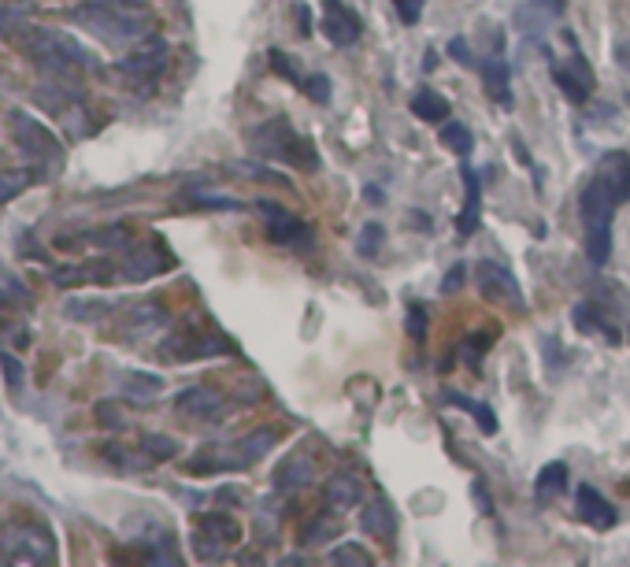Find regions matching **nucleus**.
<instances>
[{"mask_svg":"<svg viewBox=\"0 0 630 567\" xmlns=\"http://www.w3.org/2000/svg\"><path fill=\"white\" fill-rule=\"evenodd\" d=\"M216 352H230V346L219 334H194V330L167 338L164 346V357L171 360H197V357H216Z\"/></svg>","mask_w":630,"mask_h":567,"instance_id":"obj_16","label":"nucleus"},{"mask_svg":"<svg viewBox=\"0 0 630 567\" xmlns=\"http://www.w3.org/2000/svg\"><path fill=\"white\" fill-rule=\"evenodd\" d=\"M464 275H467V267L464 264H456L453 271L445 275V282H442V293H456L464 286Z\"/></svg>","mask_w":630,"mask_h":567,"instance_id":"obj_42","label":"nucleus"},{"mask_svg":"<svg viewBox=\"0 0 630 567\" xmlns=\"http://www.w3.org/2000/svg\"><path fill=\"white\" fill-rule=\"evenodd\" d=\"M382 238H386V230H382V223H364V230H360V241H357L360 256H368V260H375L379 249H382Z\"/></svg>","mask_w":630,"mask_h":567,"instance_id":"obj_33","label":"nucleus"},{"mask_svg":"<svg viewBox=\"0 0 630 567\" xmlns=\"http://www.w3.org/2000/svg\"><path fill=\"white\" fill-rule=\"evenodd\" d=\"M564 0H527L516 12V27L523 30H546L552 19H560Z\"/></svg>","mask_w":630,"mask_h":567,"instance_id":"obj_21","label":"nucleus"},{"mask_svg":"<svg viewBox=\"0 0 630 567\" xmlns=\"http://www.w3.org/2000/svg\"><path fill=\"white\" fill-rule=\"evenodd\" d=\"M159 390H164V382H159L156 374H145V371L123 374V398L134 404H153Z\"/></svg>","mask_w":630,"mask_h":567,"instance_id":"obj_25","label":"nucleus"},{"mask_svg":"<svg viewBox=\"0 0 630 567\" xmlns=\"http://www.w3.org/2000/svg\"><path fill=\"white\" fill-rule=\"evenodd\" d=\"M330 564H352V567H371L375 560H371V556L360 549V545H352V542H345V545H338L334 553H330Z\"/></svg>","mask_w":630,"mask_h":567,"instance_id":"obj_34","label":"nucleus"},{"mask_svg":"<svg viewBox=\"0 0 630 567\" xmlns=\"http://www.w3.org/2000/svg\"><path fill=\"white\" fill-rule=\"evenodd\" d=\"M323 34H327L330 45L349 49V45H357L360 34H364V23H360V16L352 12L345 0H327L323 4Z\"/></svg>","mask_w":630,"mask_h":567,"instance_id":"obj_12","label":"nucleus"},{"mask_svg":"<svg viewBox=\"0 0 630 567\" xmlns=\"http://www.w3.org/2000/svg\"><path fill=\"white\" fill-rule=\"evenodd\" d=\"M397 4V16H401V23L404 27H415L420 23V16H423V0H393Z\"/></svg>","mask_w":630,"mask_h":567,"instance_id":"obj_40","label":"nucleus"},{"mask_svg":"<svg viewBox=\"0 0 630 567\" xmlns=\"http://www.w3.org/2000/svg\"><path fill=\"white\" fill-rule=\"evenodd\" d=\"M575 327L579 330H586V334H597V330H601V334L612 341V346H619V327L612 323V319H605V312L601 308H593V305H579L575 308Z\"/></svg>","mask_w":630,"mask_h":567,"instance_id":"obj_26","label":"nucleus"},{"mask_svg":"<svg viewBox=\"0 0 630 567\" xmlns=\"http://www.w3.org/2000/svg\"><path fill=\"white\" fill-rule=\"evenodd\" d=\"M238 538H241V527L230 516H219V512L200 516L194 523V545H197L200 560H219V556L227 553V545L238 542Z\"/></svg>","mask_w":630,"mask_h":567,"instance_id":"obj_10","label":"nucleus"},{"mask_svg":"<svg viewBox=\"0 0 630 567\" xmlns=\"http://www.w3.org/2000/svg\"><path fill=\"white\" fill-rule=\"evenodd\" d=\"M301 90H304L316 104H327V101H330V82H327V74H304V79H301Z\"/></svg>","mask_w":630,"mask_h":567,"instance_id":"obj_35","label":"nucleus"},{"mask_svg":"<svg viewBox=\"0 0 630 567\" xmlns=\"http://www.w3.org/2000/svg\"><path fill=\"white\" fill-rule=\"evenodd\" d=\"M8 120H12V137H16L19 153H23L27 164L38 171V178L60 175L63 159H68V156H63L60 137L52 134L45 123H38L34 115H27V112H12Z\"/></svg>","mask_w":630,"mask_h":567,"instance_id":"obj_4","label":"nucleus"},{"mask_svg":"<svg viewBox=\"0 0 630 567\" xmlns=\"http://www.w3.org/2000/svg\"><path fill=\"white\" fill-rule=\"evenodd\" d=\"M4 560L8 564H49L56 560L52 534L41 523H12L4 530Z\"/></svg>","mask_w":630,"mask_h":567,"instance_id":"obj_7","label":"nucleus"},{"mask_svg":"<svg viewBox=\"0 0 630 567\" xmlns=\"http://www.w3.org/2000/svg\"><path fill=\"white\" fill-rule=\"evenodd\" d=\"M442 145L448 148V153H456V156H472L475 137H472V131H467L464 123H453V120H448V123L442 126Z\"/></svg>","mask_w":630,"mask_h":567,"instance_id":"obj_30","label":"nucleus"},{"mask_svg":"<svg viewBox=\"0 0 630 567\" xmlns=\"http://www.w3.org/2000/svg\"><path fill=\"white\" fill-rule=\"evenodd\" d=\"M552 79H557L560 93L568 97L571 104H586L593 97V71H590V60L582 56V52H575L564 63H557V71H552Z\"/></svg>","mask_w":630,"mask_h":567,"instance_id":"obj_13","label":"nucleus"},{"mask_svg":"<svg viewBox=\"0 0 630 567\" xmlns=\"http://www.w3.org/2000/svg\"><path fill=\"white\" fill-rule=\"evenodd\" d=\"M279 442V434L271 431V426H260L256 434L241 437V442H230V445H208L200 449L197 460H189V471L194 475H211V471H234V467H249L256 464L260 456H267Z\"/></svg>","mask_w":630,"mask_h":567,"instance_id":"obj_6","label":"nucleus"},{"mask_svg":"<svg viewBox=\"0 0 630 567\" xmlns=\"http://www.w3.org/2000/svg\"><path fill=\"white\" fill-rule=\"evenodd\" d=\"M249 145H252V153L264 156V159H279V164H290V167H301V171L319 167V153L312 148V142H304V137L297 134L286 120H271V123L256 126Z\"/></svg>","mask_w":630,"mask_h":567,"instance_id":"obj_5","label":"nucleus"},{"mask_svg":"<svg viewBox=\"0 0 630 567\" xmlns=\"http://www.w3.org/2000/svg\"><path fill=\"white\" fill-rule=\"evenodd\" d=\"M478 74H483L486 97L494 104H500V109H512V71H508V63L500 56H489L483 68H478Z\"/></svg>","mask_w":630,"mask_h":567,"instance_id":"obj_19","label":"nucleus"},{"mask_svg":"<svg viewBox=\"0 0 630 567\" xmlns=\"http://www.w3.org/2000/svg\"><path fill=\"white\" fill-rule=\"evenodd\" d=\"M360 527H364V534H371V538H390L393 534V505L386 497H375L371 505L360 512Z\"/></svg>","mask_w":630,"mask_h":567,"instance_id":"obj_24","label":"nucleus"},{"mask_svg":"<svg viewBox=\"0 0 630 567\" xmlns=\"http://www.w3.org/2000/svg\"><path fill=\"white\" fill-rule=\"evenodd\" d=\"M623 200H630V153L612 148V153H605L597 159V171L590 175V182H586V189L579 197L586 230L612 227V216Z\"/></svg>","mask_w":630,"mask_h":567,"instance_id":"obj_1","label":"nucleus"},{"mask_svg":"<svg viewBox=\"0 0 630 567\" xmlns=\"http://www.w3.org/2000/svg\"><path fill=\"white\" fill-rule=\"evenodd\" d=\"M327 494V505L345 512V508H357L360 505V494H364V483H360V475H352V471H338V475H330V483L323 486Z\"/></svg>","mask_w":630,"mask_h":567,"instance_id":"obj_20","label":"nucleus"},{"mask_svg":"<svg viewBox=\"0 0 630 567\" xmlns=\"http://www.w3.org/2000/svg\"><path fill=\"white\" fill-rule=\"evenodd\" d=\"M423 330H426V316H423V308H420V305H412V316H409V334H412V338H423Z\"/></svg>","mask_w":630,"mask_h":567,"instance_id":"obj_43","label":"nucleus"},{"mask_svg":"<svg viewBox=\"0 0 630 567\" xmlns=\"http://www.w3.org/2000/svg\"><path fill=\"white\" fill-rule=\"evenodd\" d=\"M175 409H178V415H186V420L219 423V420H227L230 404H227V398H223L219 390H211V386H189V390H183V393L175 398Z\"/></svg>","mask_w":630,"mask_h":567,"instance_id":"obj_11","label":"nucleus"},{"mask_svg":"<svg viewBox=\"0 0 630 567\" xmlns=\"http://www.w3.org/2000/svg\"><path fill=\"white\" fill-rule=\"evenodd\" d=\"M167 56H171L167 41L145 38L131 56H123L120 63H115V74H120L126 85H153L159 79V71L167 68Z\"/></svg>","mask_w":630,"mask_h":567,"instance_id":"obj_8","label":"nucleus"},{"mask_svg":"<svg viewBox=\"0 0 630 567\" xmlns=\"http://www.w3.org/2000/svg\"><path fill=\"white\" fill-rule=\"evenodd\" d=\"M171 264H175L171 260V252H164L159 245L156 249L153 245H131L123 256V264H120V271H123V278H131V282H145V278L167 271Z\"/></svg>","mask_w":630,"mask_h":567,"instance_id":"obj_14","label":"nucleus"},{"mask_svg":"<svg viewBox=\"0 0 630 567\" xmlns=\"http://www.w3.org/2000/svg\"><path fill=\"white\" fill-rule=\"evenodd\" d=\"M586 256H590L593 267L608 264V256H612V227H597L586 234Z\"/></svg>","mask_w":630,"mask_h":567,"instance_id":"obj_32","label":"nucleus"},{"mask_svg":"<svg viewBox=\"0 0 630 567\" xmlns=\"http://www.w3.org/2000/svg\"><path fill=\"white\" fill-rule=\"evenodd\" d=\"M74 19L109 45H142L153 34V16L145 4H115V0H85Z\"/></svg>","mask_w":630,"mask_h":567,"instance_id":"obj_3","label":"nucleus"},{"mask_svg":"<svg viewBox=\"0 0 630 567\" xmlns=\"http://www.w3.org/2000/svg\"><path fill=\"white\" fill-rule=\"evenodd\" d=\"M115 4H148V0H115Z\"/></svg>","mask_w":630,"mask_h":567,"instance_id":"obj_46","label":"nucleus"},{"mask_svg":"<svg viewBox=\"0 0 630 567\" xmlns=\"http://www.w3.org/2000/svg\"><path fill=\"white\" fill-rule=\"evenodd\" d=\"M575 508H579V516L597 530H612L616 527V508L608 505V501L597 494L593 486H579V494H575Z\"/></svg>","mask_w":630,"mask_h":567,"instance_id":"obj_18","label":"nucleus"},{"mask_svg":"<svg viewBox=\"0 0 630 567\" xmlns=\"http://www.w3.org/2000/svg\"><path fill=\"white\" fill-rule=\"evenodd\" d=\"M34 178H38V171H4V167H0V205L16 200Z\"/></svg>","mask_w":630,"mask_h":567,"instance_id":"obj_31","label":"nucleus"},{"mask_svg":"<svg viewBox=\"0 0 630 567\" xmlns=\"http://www.w3.org/2000/svg\"><path fill=\"white\" fill-rule=\"evenodd\" d=\"M312 478H316V460L308 453H293L279 467V475H275V486H279V489H297V486H308Z\"/></svg>","mask_w":630,"mask_h":567,"instance_id":"obj_22","label":"nucleus"},{"mask_svg":"<svg viewBox=\"0 0 630 567\" xmlns=\"http://www.w3.org/2000/svg\"><path fill=\"white\" fill-rule=\"evenodd\" d=\"M461 178H464V208H461V219H456V230H461V238H472L475 227H478V212H483V182L472 167H461Z\"/></svg>","mask_w":630,"mask_h":567,"instance_id":"obj_17","label":"nucleus"},{"mask_svg":"<svg viewBox=\"0 0 630 567\" xmlns=\"http://www.w3.org/2000/svg\"><path fill=\"white\" fill-rule=\"evenodd\" d=\"M568 489V464L564 460H552V464H546L538 471V478H534V494H538L541 501L557 497Z\"/></svg>","mask_w":630,"mask_h":567,"instance_id":"obj_27","label":"nucleus"},{"mask_svg":"<svg viewBox=\"0 0 630 567\" xmlns=\"http://www.w3.org/2000/svg\"><path fill=\"white\" fill-rule=\"evenodd\" d=\"M445 404H456V409H464L472 420L483 426V434H497V415L486 409V404H478L472 398H464V393H445Z\"/></svg>","mask_w":630,"mask_h":567,"instance_id":"obj_29","label":"nucleus"},{"mask_svg":"<svg viewBox=\"0 0 630 567\" xmlns=\"http://www.w3.org/2000/svg\"><path fill=\"white\" fill-rule=\"evenodd\" d=\"M448 56L461 60V63H472V52H467L464 38H453V41H448Z\"/></svg>","mask_w":630,"mask_h":567,"instance_id":"obj_44","label":"nucleus"},{"mask_svg":"<svg viewBox=\"0 0 630 567\" xmlns=\"http://www.w3.org/2000/svg\"><path fill=\"white\" fill-rule=\"evenodd\" d=\"M256 208L267 216V238L275 245H297L308 234L304 219L293 216V212H286L282 205H275V200H256Z\"/></svg>","mask_w":630,"mask_h":567,"instance_id":"obj_15","label":"nucleus"},{"mask_svg":"<svg viewBox=\"0 0 630 567\" xmlns=\"http://www.w3.org/2000/svg\"><path fill=\"white\" fill-rule=\"evenodd\" d=\"M267 60H271L275 74H282L286 82H297V85H301V79H304V74L293 68V60L286 56V52H279V49H275V52H267Z\"/></svg>","mask_w":630,"mask_h":567,"instance_id":"obj_37","label":"nucleus"},{"mask_svg":"<svg viewBox=\"0 0 630 567\" xmlns=\"http://www.w3.org/2000/svg\"><path fill=\"white\" fill-rule=\"evenodd\" d=\"M475 282H478V293H483L486 301L508 305V308H516V312H523V308H527L519 282H516V275H512L505 264L483 260V264L475 267Z\"/></svg>","mask_w":630,"mask_h":567,"instance_id":"obj_9","label":"nucleus"},{"mask_svg":"<svg viewBox=\"0 0 630 567\" xmlns=\"http://www.w3.org/2000/svg\"><path fill=\"white\" fill-rule=\"evenodd\" d=\"M541 352H546V368L549 374H560V368H568V357L560 352L557 338H541Z\"/></svg>","mask_w":630,"mask_h":567,"instance_id":"obj_39","label":"nucleus"},{"mask_svg":"<svg viewBox=\"0 0 630 567\" xmlns=\"http://www.w3.org/2000/svg\"><path fill=\"white\" fill-rule=\"evenodd\" d=\"M145 453H153L156 460H171V456H178V442L175 437L153 434V437H145Z\"/></svg>","mask_w":630,"mask_h":567,"instance_id":"obj_38","label":"nucleus"},{"mask_svg":"<svg viewBox=\"0 0 630 567\" xmlns=\"http://www.w3.org/2000/svg\"><path fill=\"white\" fill-rule=\"evenodd\" d=\"M297 27H301V34H312V16H308V4H297Z\"/></svg>","mask_w":630,"mask_h":567,"instance_id":"obj_45","label":"nucleus"},{"mask_svg":"<svg viewBox=\"0 0 630 567\" xmlns=\"http://www.w3.org/2000/svg\"><path fill=\"white\" fill-rule=\"evenodd\" d=\"M30 308H34V293L16 275H8V267H0V312H30Z\"/></svg>","mask_w":630,"mask_h":567,"instance_id":"obj_23","label":"nucleus"},{"mask_svg":"<svg viewBox=\"0 0 630 567\" xmlns=\"http://www.w3.org/2000/svg\"><path fill=\"white\" fill-rule=\"evenodd\" d=\"M189 205H197V208H216V212H241V208H245L241 200L216 197V194H194V197H189Z\"/></svg>","mask_w":630,"mask_h":567,"instance_id":"obj_36","label":"nucleus"},{"mask_svg":"<svg viewBox=\"0 0 630 567\" xmlns=\"http://www.w3.org/2000/svg\"><path fill=\"white\" fill-rule=\"evenodd\" d=\"M0 363H4V371H8V382H12V390L23 386V363H19L12 352H0Z\"/></svg>","mask_w":630,"mask_h":567,"instance_id":"obj_41","label":"nucleus"},{"mask_svg":"<svg viewBox=\"0 0 630 567\" xmlns=\"http://www.w3.org/2000/svg\"><path fill=\"white\" fill-rule=\"evenodd\" d=\"M16 41L23 45V52L38 63L41 71L56 74V79H74L82 68H97V60L82 49V41H74L71 34H63V30L19 23Z\"/></svg>","mask_w":630,"mask_h":567,"instance_id":"obj_2","label":"nucleus"},{"mask_svg":"<svg viewBox=\"0 0 630 567\" xmlns=\"http://www.w3.org/2000/svg\"><path fill=\"white\" fill-rule=\"evenodd\" d=\"M412 112L420 115L423 123H445L448 101L437 90H431V85H423V90H415V97H412Z\"/></svg>","mask_w":630,"mask_h":567,"instance_id":"obj_28","label":"nucleus"}]
</instances>
